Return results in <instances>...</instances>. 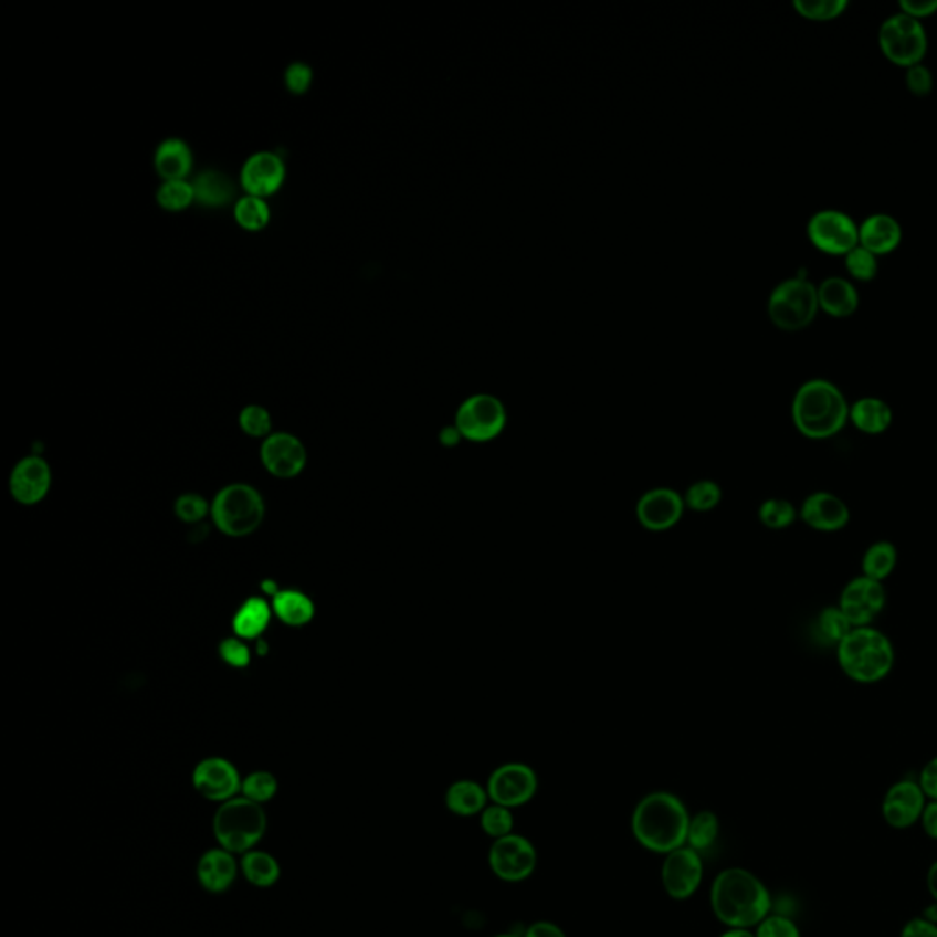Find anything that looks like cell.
<instances>
[{
    "mask_svg": "<svg viewBox=\"0 0 937 937\" xmlns=\"http://www.w3.org/2000/svg\"><path fill=\"white\" fill-rule=\"evenodd\" d=\"M710 905L725 927L751 930L771 914L772 899L766 884L749 870L727 868L714 878Z\"/></svg>",
    "mask_w": 937,
    "mask_h": 937,
    "instance_id": "obj_1",
    "label": "cell"
},
{
    "mask_svg": "<svg viewBox=\"0 0 937 937\" xmlns=\"http://www.w3.org/2000/svg\"><path fill=\"white\" fill-rule=\"evenodd\" d=\"M794 429L813 442L835 438L850 423L846 396L830 379H808L791 403Z\"/></svg>",
    "mask_w": 937,
    "mask_h": 937,
    "instance_id": "obj_2",
    "label": "cell"
},
{
    "mask_svg": "<svg viewBox=\"0 0 937 937\" xmlns=\"http://www.w3.org/2000/svg\"><path fill=\"white\" fill-rule=\"evenodd\" d=\"M688 822L687 808L676 794L655 791L635 806L632 833L650 852L668 855L687 844Z\"/></svg>",
    "mask_w": 937,
    "mask_h": 937,
    "instance_id": "obj_3",
    "label": "cell"
},
{
    "mask_svg": "<svg viewBox=\"0 0 937 937\" xmlns=\"http://www.w3.org/2000/svg\"><path fill=\"white\" fill-rule=\"evenodd\" d=\"M836 663L859 685H877L895 666L894 641L877 627H857L836 644Z\"/></svg>",
    "mask_w": 937,
    "mask_h": 937,
    "instance_id": "obj_4",
    "label": "cell"
},
{
    "mask_svg": "<svg viewBox=\"0 0 937 937\" xmlns=\"http://www.w3.org/2000/svg\"><path fill=\"white\" fill-rule=\"evenodd\" d=\"M267 830L264 806L245 797H234L219 806L213 817V835L220 847L244 855L259 846Z\"/></svg>",
    "mask_w": 937,
    "mask_h": 937,
    "instance_id": "obj_5",
    "label": "cell"
},
{
    "mask_svg": "<svg viewBox=\"0 0 937 937\" xmlns=\"http://www.w3.org/2000/svg\"><path fill=\"white\" fill-rule=\"evenodd\" d=\"M264 517V498L250 484L225 485L211 502L214 526L231 538L250 537L262 526Z\"/></svg>",
    "mask_w": 937,
    "mask_h": 937,
    "instance_id": "obj_6",
    "label": "cell"
},
{
    "mask_svg": "<svg viewBox=\"0 0 937 937\" xmlns=\"http://www.w3.org/2000/svg\"><path fill=\"white\" fill-rule=\"evenodd\" d=\"M819 309L815 284L800 275L778 284L767 303L769 319L783 331L804 330L815 320Z\"/></svg>",
    "mask_w": 937,
    "mask_h": 937,
    "instance_id": "obj_7",
    "label": "cell"
},
{
    "mask_svg": "<svg viewBox=\"0 0 937 937\" xmlns=\"http://www.w3.org/2000/svg\"><path fill=\"white\" fill-rule=\"evenodd\" d=\"M878 46L888 61L908 69L923 63V57L927 55V30L919 19L897 11L886 17L878 28Z\"/></svg>",
    "mask_w": 937,
    "mask_h": 937,
    "instance_id": "obj_8",
    "label": "cell"
},
{
    "mask_svg": "<svg viewBox=\"0 0 937 937\" xmlns=\"http://www.w3.org/2000/svg\"><path fill=\"white\" fill-rule=\"evenodd\" d=\"M507 423L506 407L489 394L471 396L460 406L454 425L468 442H491Z\"/></svg>",
    "mask_w": 937,
    "mask_h": 937,
    "instance_id": "obj_9",
    "label": "cell"
},
{
    "mask_svg": "<svg viewBox=\"0 0 937 937\" xmlns=\"http://www.w3.org/2000/svg\"><path fill=\"white\" fill-rule=\"evenodd\" d=\"M808 236L817 250L844 256L859 245V225L844 211L820 209L808 222Z\"/></svg>",
    "mask_w": 937,
    "mask_h": 937,
    "instance_id": "obj_10",
    "label": "cell"
},
{
    "mask_svg": "<svg viewBox=\"0 0 937 937\" xmlns=\"http://www.w3.org/2000/svg\"><path fill=\"white\" fill-rule=\"evenodd\" d=\"M888 602L886 588L884 582L874 581L870 577L861 576L853 577L852 581L846 582L839 596V607L842 612L846 613L853 629L857 627H874L875 619L884 612Z\"/></svg>",
    "mask_w": 937,
    "mask_h": 937,
    "instance_id": "obj_11",
    "label": "cell"
},
{
    "mask_svg": "<svg viewBox=\"0 0 937 937\" xmlns=\"http://www.w3.org/2000/svg\"><path fill=\"white\" fill-rule=\"evenodd\" d=\"M489 866L496 877L506 883H520L537 868V850L526 836H502L489 850Z\"/></svg>",
    "mask_w": 937,
    "mask_h": 937,
    "instance_id": "obj_12",
    "label": "cell"
},
{
    "mask_svg": "<svg viewBox=\"0 0 937 937\" xmlns=\"http://www.w3.org/2000/svg\"><path fill=\"white\" fill-rule=\"evenodd\" d=\"M485 789L493 804L512 810L527 804L535 797L538 789L537 772L526 764L513 761L495 769Z\"/></svg>",
    "mask_w": 937,
    "mask_h": 937,
    "instance_id": "obj_13",
    "label": "cell"
},
{
    "mask_svg": "<svg viewBox=\"0 0 937 937\" xmlns=\"http://www.w3.org/2000/svg\"><path fill=\"white\" fill-rule=\"evenodd\" d=\"M192 786L197 793L209 802L224 804L239 797L242 791V777L239 769L222 757L203 758L192 769Z\"/></svg>",
    "mask_w": 937,
    "mask_h": 937,
    "instance_id": "obj_14",
    "label": "cell"
},
{
    "mask_svg": "<svg viewBox=\"0 0 937 937\" xmlns=\"http://www.w3.org/2000/svg\"><path fill=\"white\" fill-rule=\"evenodd\" d=\"M927 802V794L919 782L914 778H903L899 782L892 783L884 793L881 813L889 828L908 830L922 820Z\"/></svg>",
    "mask_w": 937,
    "mask_h": 937,
    "instance_id": "obj_15",
    "label": "cell"
},
{
    "mask_svg": "<svg viewBox=\"0 0 937 937\" xmlns=\"http://www.w3.org/2000/svg\"><path fill=\"white\" fill-rule=\"evenodd\" d=\"M703 878L702 855L691 846L668 853L661 868V881L672 899L685 901L696 894Z\"/></svg>",
    "mask_w": 937,
    "mask_h": 937,
    "instance_id": "obj_16",
    "label": "cell"
},
{
    "mask_svg": "<svg viewBox=\"0 0 937 937\" xmlns=\"http://www.w3.org/2000/svg\"><path fill=\"white\" fill-rule=\"evenodd\" d=\"M261 462L275 478H295L308 462L304 443L289 432H273L262 442Z\"/></svg>",
    "mask_w": 937,
    "mask_h": 937,
    "instance_id": "obj_17",
    "label": "cell"
},
{
    "mask_svg": "<svg viewBox=\"0 0 937 937\" xmlns=\"http://www.w3.org/2000/svg\"><path fill=\"white\" fill-rule=\"evenodd\" d=\"M799 520L813 531H842L852 523V509L835 493L813 491L800 504Z\"/></svg>",
    "mask_w": 937,
    "mask_h": 937,
    "instance_id": "obj_18",
    "label": "cell"
},
{
    "mask_svg": "<svg viewBox=\"0 0 937 937\" xmlns=\"http://www.w3.org/2000/svg\"><path fill=\"white\" fill-rule=\"evenodd\" d=\"M10 495L22 506H35L44 501L52 487V468L41 456H27L11 471Z\"/></svg>",
    "mask_w": 937,
    "mask_h": 937,
    "instance_id": "obj_19",
    "label": "cell"
},
{
    "mask_svg": "<svg viewBox=\"0 0 937 937\" xmlns=\"http://www.w3.org/2000/svg\"><path fill=\"white\" fill-rule=\"evenodd\" d=\"M286 178V166L277 152L262 150L245 160L240 181L251 197L266 198L278 191Z\"/></svg>",
    "mask_w": 937,
    "mask_h": 937,
    "instance_id": "obj_20",
    "label": "cell"
},
{
    "mask_svg": "<svg viewBox=\"0 0 937 937\" xmlns=\"http://www.w3.org/2000/svg\"><path fill=\"white\" fill-rule=\"evenodd\" d=\"M685 501L676 491L660 487L641 496L638 502V520L650 531H666L682 520Z\"/></svg>",
    "mask_w": 937,
    "mask_h": 937,
    "instance_id": "obj_21",
    "label": "cell"
},
{
    "mask_svg": "<svg viewBox=\"0 0 937 937\" xmlns=\"http://www.w3.org/2000/svg\"><path fill=\"white\" fill-rule=\"evenodd\" d=\"M239 861L224 847H211L198 859V883L209 894H225L239 877Z\"/></svg>",
    "mask_w": 937,
    "mask_h": 937,
    "instance_id": "obj_22",
    "label": "cell"
},
{
    "mask_svg": "<svg viewBox=\"0 0 937 937\" xmlns=\"http://www.w3.org/2000/svg\"><path fill=\"white\" fill-rule=\"evenodd\" d=\"M901 240H903V228L899 220L892 214H870L868 219L859 225V245L872 251L874 255H888L897 250Z\"/></svg>",
    "mask_w": 937,
    "mask_h": 937,
    "instance_id": "obj_23",
    "label": "cell"
},
{
    "mask_svg": "<svg viewBox=\"0 0 937 937\" xmlns=\"http://www.w3.org/2000/svg\"><path fill=\"white\" fill-rule=\"evenodd\" d=\"M850 423L866 436H881L894 423V410L875 396H864L850 406Z\"/></svg>",
    "mask_w": 937,
    "mask_h": 937,
    "instance_id": "obj_24",
    "label": "cell"
},
{
    "mask_svg": "<svg viewBox=\"0 0 937 937\" xmlns=\"http://www.w3.org/2000/svg\"><path fill=\"white\" fill-rule=\"evenodd\" d=\"M819 306L831 317H850L859 308L855 284L844 277H828L817 286Z\"/></svg>",
    "mask_w": 937,
    "mask_h": 937,
    "instance_id": "obj_25",
    "label": "cell"
},
{
    "mask_svg": "<svg viewBox=\"0 0 937 937\" xmlns=\"http://www.w3.org/2000/svg\"><path fill=\"white\" fill-rule=\"evenodd\" d=\"M155 167L164 181L186 180L192 169L191 147L180 138L161 141L156 149Z\"/></svg>",
    "mask_w": 937,
    "mask_h": 937,
    "instance_id": "obj_26",
    "label": "cell"
},
{
    "mask_svg": "<svg viewBox=\"0 0 937 937\" xmlns=\"http://www.w3.org/2000/svg\"><path fill=\"white\" fill-rule=\"evenodd\" d=\"M273 612L286 627H304L315 615V604L306 593L298 590H278L273 596Z\"/></svg>",
    "mask_w": 937,
    "mask_h": 937,
    "instance_id": "obj_27",
    "label": "cell"
},
{
    "mask_svg": "<svg viewBox=\"0 0 937 937\" xmlns=\"http://www.w3.org/2000/svg\"><path fill=\"white\" fill-rule=\"evenodd\" d=\"M272 610L261 597H251L234 613L233 630L240 640H256L266 632L272 621Z\"/></svg>",
    "mask_w": 937,
    "mask_h": 937,
    "instance_id": "obj_28",
    "label": "cell"
},
{
    "mask_svg": "<svg viewBox=\"0 0 937 937\" xmlns=\"http://www.w3.org/2000/svg\"><path fill=\"white\" fill-rule=\"evenodd\" d=\"M487 789L473 780H459L445 793V806L454 815L473 817L487 808Z\"/></svg>",
    "mask_w": 937,
    "mask_h": 937,
    "instance_id": "obj_29",
    "label": "cell"
},
{
    "mask_svg": "<svg viewBox=\"0 0 937 937\" xmlns=\"http://www.w3.org/2000/svg\"><path fill=\"white\" fill-rule=\"evenodd\" d=\"M240 872L244 875L248 883L253 884L256 888H270L275 886L283 874L281 864L277 859L273 857L272 853L264 850H251L244 853L240 859Z\"/></svg>",
    "mask_w": 937,
    "mask_h": 937,
    "instance_id": "obj_30",
    "label": "cell"
},
{
    "mask_svg": "<svg viewBox=\"0 0 937 937\" xmlns=\"http://www.w3.org/2000/svg\"><path fill=\"white\" fill-rule=\"evenodd\" d=\"M897 562H899L897 546L889 540H875L874 544H870L868 548L864 549L861 571H863V576L870 577L874 581L884 582L894 573Z\"/></svg>",
    "mask_w": 937,
    "mask_h": 937,
    "instance_id": "obj_31",
    "label": "cell"
},
{
    "mask_svg": "<svg viewBox=\"0 0 937 937\" xmlns=\"http://www.w3.org/2000/svg\"><path fill=\"white\" fill-rule=\"evenodd\" d=\"M192 187H194V200L206 208H222L233 198V183L222 172H202L197 176V180L192 181Z\"/></svg>",
    "mask_w": 937,
    "mask_h": 937,
    "instance_id": "obj_32",
    "label": "cell"
},
{
    "mask_svg": "<svg viewBox=\"0 0 937 937\" xmlns=\"http://www.w3.org/2000/svg\"><path fill=\"white\" fill-rule=\"evenodd\" d=\"M270 217H272V213H270V208H267L264 198L245 194L244 198H240L239 202L234 203V220L244 230H264L270 222Z\"/></svg>",
    "mask_w": 937,
    "mask_h": 937,
    "instance_id": "obj_33",
    "label": "cell"
},
{
    "mask_svg": "<svg viewBox=\"0 0 937 937\" xmlns=\"http://www.w3.org/2000/svg\"><path fill=\"white\" fill-rule=\"evenodd\" d=\"M719 820L713 811H699L688 822L687 844L696 852H707L718 839Z\"/></svg>",
    "mask_w": 937,
    "mask_h": 937,
    "instance_id": "obj_34",
    "label": "cell"
},
{
    "mask_svg": "<svg viewBox=\"0 0 937 937\" xmlns=\"http://www.w3.org/2000/svg\"><path fill=\"white\" fill-rule=\"evenodd\" d=\"M758 518L764 526L780 531V529H788L799 520V509L794 507L793 502L786 501V498H767L758 507Z\"/></svg>",
    "mask_w": 937,
    "mask_h": 937,
    "instance_id": "obj_35",
    "label": "cell"
},
{
    "mask_svg": "<svg viewBox=\"0 0 937 937\" xmlns=\"http://www.w3.org/2000/svg\"><path fill=\"white\" fill-rule=\"evenodd\" d=\"M817 627L825 643L835 644V646L853 630V624L839 604H828L822 608L817 618Z\"/></svg>",
    "mask_w": 937,
    "mask_h": 937,
    "instance_id": "obj_36",
    "label": "cell"
},
{
    "mask_svg": "<svg viewBox=\"0 0 937 937\" xmlns=\"http://www.w3.org/2000/svg\"><path fill=\"white\" fill-rule=\"evenodd\" d=\"M278 793V782L275 775L270 771H253L242 778V791L240 794L245 799L253 800L256 804L264 806L275 799Z\"/></svg>",
    "mask_w": 937,
    "mask_h": 937,
    "instance_id": "obj_37",
    "label": "cell"
},
{
    "mask_svg": "<svg viewBox=\"0 0 937 937\" xmlns=\"http://www.w3.org/2000/svg\"><path fill=\"white\" fill-rule=\"evenodd\" d=\"M161 209L167 211H183L194 202V187L191 181L169 180L161 183L156 194Z\"/></svg>",
    "mask_w": 937,
    "mask_h": 937,
    "instance_id": "obj_38",
    "label": "cell"
},
{
    "mask_svg": "<svg viewBox=\"0 0 937 937\" xmlns=\"http://www.w3.org/2000/svg\"><path fill=\"white\" fill-rule=\"evenodd\" d=\"M683 501H685V506L691 507L693 512H710L722 501V489L716 482L702 480V482H696L688 487Z\"/></svg>",
    "mask_w": 937,
    "mask_h": 937,
    "instance_id": "obj_39",
    "label": "cell"
},
{
    "mask_svg": "<svg viewBox=\"0 0 937 937\" xmlns=\"http://www.w3.org/2000/svg\"><path fill=\"white\" fill-rule=\"evenodd\" d=\"M844 262H846L847 273L853 278H857V281L870 283V281H874L877 277V255H874L872 251L866 250L863 245L853 248L847 255H844Z\"/></svg>",
    "mask_w": 937,
    "mask_h": 937,
    "instance_id": "obj_40",
    "label": "cell"
},
{
    "mask_svg": "<svg viewBox=\"0 0 937 937\" xmlns=\"http://www.w3.org/2000/svg\"><path fill=\"white\" fill-rule=\"evenodd\" d=\"M794 10L811 21H831L842 15L847 0H794Z\"/></svg>",
    "mask_w": 937,
    "mask_h": 937,
    "instance_id": "obj_41",
    "label": "cell"
},
{
    "mask_svg": "<svg viewBox=\"0 0 937 937\" xmlns=\"http://www.w3.org/2000/svg\"><path fill=\"white\" fill-rule=\"evenodd\" d=\"M480 824H482V830H484L485 835L491 836V839H495V841L496 839H502V836L512 835V810H507L504 806L498 804L487 806V808L482 811Z\"/></svg>",
    "mask_w": 937,
    "mask_h": 937,
    "instance_id": "obj_42",
    "label": "cell"
},
{
    "mask_svg": "<svg viewBox=\"0 0 937 937\" xmlns=\"http://www.w3.org/2000/svg\"><path fill=\"white\" fill-rule=\"evenodd\" d=\"M240 429L251 438H264L266 440L272 432V415L264 407L248 406L239 415Z\"/></svg>",
    "mask_w": 937,
    "mask_h": 937,
    "instance_id": "obj_43",
    "label": "cell"
},
{
    "mask_svg": "<svg viewBox=\"0 0 937 937\" xmlns=\"http://www.w3.org/2000/svg\"><path fill=\"white\" fill-rule=\"evenodd\" d=\"M175 513L181 523L198 524L202 523L203 518L211 513V504L198 493H186V495L178 496Z\"/></svg>",
    "mask_w": 937,
    "mask_h": 937,
    "instance_id": "obj_44",
    "label": "cell"
},
{
    "mask_svg": "<svg viewBox=\"0 0 937 937\" xmlns=\"http://www.w3.org/2000/svg\"><path fill=\"white\" fill-rule=\"evenodd\" d=\"M757 937H802L800 928L791 917L769 914L757 927Z\"/></svg>",
    "mask_w": 937,
    "mask_h": 937,
    "instance_id": "obj_45",
    "label": "cell"
},
{
    "mask_svg": "<svg viewBox=\"0 0 937 937\" xmlns=\"http://www.w3.org/2000/svg\"><path fill=\"white\" fill-rule=\"evenodd\" d=\"M905 83L914 96L925 97L933 92L934 75L927 64L917 63L906 70Z\"/></svg>",
    "mask_w": 937,
    "mask_h": 937,
    "instance_id": "obj_46",
    "label": "cell"
},
{
    "mask_svg": "<svg viewBox=\"0 0 937 937\" xmlns=\"http://www.w3.org/2000/svg\"><path fill=\"white\" fill-rule=\"evenodd\" d=\"M219 654L233 668H245L251 663V652L248 644L240 638H228L219 646Z\"/></svg>",
    "mask_w": 937,
    "mask_h": 937,
    "instance_id": "obj_47",
    "label": "cell"
},
{
    "mask_svg": "<svg viewBox=\"0 0 937 937\" xmlns=\"http://www.w3.org/2000/svg\"><path fill=\"white\" fill-rule=\"evenodd\" d=\"M312 80H314L312 69H309L308 64L304 63L289 64L286 74H284V83H286V88L292 94H304V92H308L309 86H312Z\"/></svg>",
    "mask_w": 937,
    "mask_h": 937,
    "instance_id": "obj_48",
    "label": "cell"
},
{
    "mask_svg": "<svg viewBox=\"0 0 937 937\" xmlns=\"http://www.w3.org/2000/svg\"><path fill=\"white\" fill-rule=\"evenodd\" d=\"M917 782L922 786L928 800H937V757L930 758L923 766L922 772L917 777Z\"/></svg>",
    "mask_w": 937,
    "mask_h": 937,
    "instance_id": "obj_49",
    "label": "cell"
},
{
    "mask_svg": "<svg viewBox=\"0 0 937 937\" xmlns=\"http://www.w3.org/2000/svg\"><path fill=\"white\" fill-rule=\"evenodd\" d=\"M899 937H937V925L927 922L925 917H912L905 923Z\"/></svg>",
    "mask_w": 937,
    "mask_h": 937,
    "instance_id": "obj_50",
    "label": "cell"
},
{
    "mask_svg": "<svg viewBox=\"0 0 937 937\" xmlns=\"http://www.w3.org/2000/svg\"><path fill=\"white\" fill-rule=\"evenodd\" d=\"M901 11L906 15L922 21L923 17L933 15L937 11V0H903Z\"/></svg>",
    "mask_w": 937,
    "mask_h": 937,
    "instance_id": "obj_51",
    "label": "cell"
},
{
    "mask_svg": "<svg viewBox=\"0 0 937 937\" xmlns=\"http://www.w3.org/2000/svg\"><path fill=\"white\" fill-rule=\"evenodd\" d=\"M919 822H922L923 831L927 833L928 839L937 841V800H928Z\"/></svg>",
    "mask_w": 937,
    "mask_h": 937,
    "instance_id": "obj_52",
    "label": "cell"
},
{
    "mask_svg": "<svg viewBox=\"0 0 937 937\" xmlns=\"http://www.w3.org/2000/svg\"><path fill=\"white\" fill-rule=\"evenodd\" d=\"M524 937H566L565 930L551 922L533 923Z\"/></svg>",
    "mask_w": 937,
    "mask_h": 937,
    "instance_id": "obj_53",
    "label": "cell"
},
{
    "mask_svg": "<svg viewBox=\"0 0 937 937\" xmlns=\"http://www.w3.org/2000/svg\"><path fill=\"white\" fill-rule=\"evenodd\" d=\"M462 438L464 436L460 434L456 425L445 427V429H442V432H440V443H442L443 448H456V445L462 442Z\"/></svg>",
    "mask_w": 937,
    "mask_h": 937,
    "instance_id": "obj_54",
    "label": "cell"
},
{
    "mask_svg": "<svg viewBox=\"0 0 937 937\" xmlns=\"http://www.w3.org/2000/svg\"><path fill=\"white\" fill-rule=\"evenodd\" d=\"M927 886L928 892H930V895H933V899L937 903V861L936 863H933V866H930V868H928Z\"/></svg>",
    "mask_w": 937,
    "mask_h": 937,
    "instance_id": "obj_55",
    "label": "cell"
},
{
    "mask_svg": "<svg viewBox=\"0 0 937 937\" xmlns=\"http://www.w3.org/2000/svg\"><path fill=\"white\" fill-rule=\"evenodd\" d=\"M922 917H925V919H927V922H930V923H934V925H937V903H936V901H933V903H930V905H928L927 908H925V910H923Z\"/></svg>",
    "mask_w": 937,
    "mask_h": 937,
    "instance_id": "obj_56",
    "label": "cell"
},
{
    "mask_svg": "<svg viewBox=\"0 0 937 937\" xmlns=\"http://www.w3.org/2000/svg\"><path fill=\"white\" fill-rule=\"evenodd\" d=\"M719 937H757L751 930H747V928H729L727 933L722 934Z\"/></svg>",
    "mask_w": 937,
    "mask_h": 937,
    "instance_id": "obj_57",
    "label": "cell"
},
{
    "mask_svg": "<svg viewBox=\"0 0 937 937\" xmlns=\"http://www.w3.org/2000/svg\"><path fill=\"white\" fill-rule=\"evenodd\" d=\"M495 937H518V936H513V934H501V936H495Z\"/></svg>",
    "mask_w": 937,
    "mask_h": 937,
    "instance_id": "obj_58",
    "label": "cell"
}]
</instances>
